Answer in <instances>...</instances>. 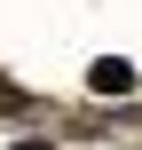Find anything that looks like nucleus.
<instances>
[{"mask_svg":"<svg viewBox=\"0 0 142 150\" xmlns=\"http://www.w3.org/2000/svg\"><path fill=\"white\" fill-rule=\"evenodd\" d=\"M87 87H95V95H134V63H111V55H103V63L87 71Z\"/></svg>","mask_w":142,"mask_h":150,"instance_id":"nucleus-1","label":"nucleus"},{"mask_svg":"<svg viewBox=\"0 0 142 150\" xmlns=\"http://www.w3.org/2000/svg\"><path fill=\"white\" fill-rule=\"evenodd\" d=\"M16 150H55V142H16Z\"/></svg>","mask_w":142,"mask_h":150,"instance_id":"nucleus-2","label":"nucleus"}]
</instances>
